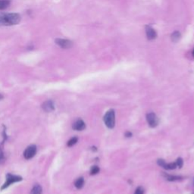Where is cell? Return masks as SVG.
I'll return each mask as SVG.
<instances>
[{
  "instance_id": "603a6c76",
  "label": "cell",
  "mask_w": 194,
  "mask_h": 194,
  "mask_svg": "<svg viewBox=\"0 0 194 194\" xmlns=\"http://www.w3.org/2000/svg\"><path fill=\"white\" fill-rule=\"evenodd\" d=\"M192 55H193V56H194V50H193V52H192Z\"/></svg>"
},
{
  "instance_id": "ac0fdd59",
  "label": "cell",
  "mask_w": 194,
  "mask_h": 194,
  "mask_svg": "<svg viewBox=\"0 0 194 194\" xmlns=\"http://www.w3.org/2000/svg\"><path fill=\"white\" fill-rule=\"evenodd\" d=\"M176 164H177V167H178L179 168H181L183 164V161L181 158H178L176 161Z\"/></svg>"
},
{
  "instance_id": "8fae6325",
  "label": "cell",
  "mask_w": 194,
  "mask_h": 194,
  "mask_svg": "<svg viewBox=\"0 0 194 194\" xmlns=\"http://www.w3.org/2000/svg\"><path fill=\"white\" fill-rule=\"evenodd\" d=\"M163 176L166 178V180H169V181H176V180H180L181 179H183V177H180V176H173V175H169V174H167L166 173H164L163 174Z\"/></svg>"
},
{
  "instance_id": "6da1fadb",
  "label": "cell",
  "mask_w": 194,
  "mask_h": 194,
  "mask_svg": "<svg viewBox=\"0 0 194 194\" xmlns=\"http://www.w3.org/2000/svg\"><path fill=\"white\" fill-rule=\"evenodd\" d=\"M21 17L17 13L0 14V25L11 26L20 23Z\"/></svg>"
},
{
  "instance_id": "2e32d148",
  "label": "cell",
  "mask_w": 194,
  "mask_h": 194,
  "mask_svg": "<svg viewBox=\"0 0 194 194\" xmlns=\"http://www.w3.org/2000/svg\"><path fill=\"white\" fill-rule=\"evenodd\" d=\"M77 140H78L77 137H72L71 139H69L68 142H67V146H69V147H70V146H73L75 145V144L77 143Z\"/></svg>"
},
{
  "instance_id": "d6986e66",
  "label": "cell",
  "mask_w": 194,
  "mask_h": 194,
  "mask_svg": "<svg viewBox=\"0 0 194 194\" xmlns=\"http://www.w3.org/2000/svg\"><path fill=\"white\" fill-rule=\"evenodd\" d=\"M134 194H144L143 188L141 187V186H138L136 189V190H135Z\"/></svg>"
},
{
  "instance_id": "7a4b0ae2",
  "label": "cell",
  "mask_w": 194,
  "mask_h": 194,
  "mask_svg": "<svg viewBox=\"0 0 194 194\" xmlns=\"http://www.w3.org/2000/svg\"><path fill=\"white\" fill-rule=\"evenodd\" d=\"M105 125L110 129L114 128L115 124V113L113 109H110L105 114L103 117Z\"/></svg>"
},
{
  "instance_id": "5b68a950",
  "label": "cell",
  "mask_w": 194,
  "mask_h": 194,
  "mask_svg": "<svg viewBox=\"0 0 194 194\" xmlns=\"http://www.w3.org/2000/svg\"><path fill=\"white\" fill-rule=\"evenodd\" d=\"M36 153V146L35 145H31L30 146L27 148L23 152V157L26 159H30L33 157H34V155Z\"/></svg>"
},
{
  "instance_id": "30bf717a",
  "label": "cell",
  "mask_w": 194,
  "mask_h": 194,
  "mask_svg": "<svg viewBox=\"0 0 194 194\" xmlns=\"http://www.w3.org/2000/svg\"><path fill=\"white\" fill-rule=\"evenodd\" d=\"M72 127L75 130H83L86 128V124H85L84 121L83 120L79 119V120H77V121L74 123Z\"/></svg>"
},
{
  "instance_id": "4fadbf2b",
  "label": "cell",
  "mask_w": 194,
  "mask_h": 194,
  "mask_svg": "<svg viewBox=\"0 0 194 194\" xmlns=\"http://www.w3.org/2000/svg\"><path fill=\"white\" fill-rule=\"evenodd\" d=\"M11 2V0H0V10H4L8 8Z\"/></svg>"
},
{
  "instance_id": "3957f363",
  "label": "cell",
  "mask_w": 194,
  "mask_h": 194,
  "mask_svg": "<svg viewBox=\"0 0 194 194\" xmlns=\"http://www.w3.org/2000/svg\"><path fill=\"white\" fill-rule=\"evenodd\" d=\"M22 180V177H20V176H16V175H12L11 174H8L6 176V181L4 183L3 186H2L1 189H4L5 188L8 187V186L11 184L13 183H15V182H18Z\"/></svg>"
},
{
  "instance_id": "52a82bcc",
  "label": "cell",
  "mask_w": 194,
  "mask_h": 194,
  "mask_svg": "<svg viewBox=\"0 0 194 194\" xmlns=\"http://www.w3.org/2000/svg\"><path fill=\"white\" fill-rule=\"evenodd\" d=\"M157 163L159 166L162 167L163 168L166 169V170H173L175 169L177 167V164L176 162H170V163H166L165 161L163 159H158L157 161Z\"/></svg>"
},
{
  "instance_id": "8992f818",
  "label": "cell",
  "mask_w": 194,
  "mask_h": 194,
  "mask_svg": "<svg viewBox=\"0 0 194 194\" xmlns=\"http://www.w3.org/2000/svg\"><path fill=\"white\" fill-rule=\"evenodd\" d=\"M55 43L62 48H70L73 46V42L69 39L58 38L55 39Z\"/></svg>"
},
{
  "instance_id": "ffe728a7",
  "label": "cell",
  "mask_w": 194,
  "mask_h": 194,
  "mask_svg": "<svg viewBox=\"0 0 194 194\" xmlns=\"http://www.w3.org/2000/svg\"><path fill=\"white\" fill-rule=\"evenodd\" d=\"M4 160V155H3V152H2V151L0 149V162L2 161H3Z\"/></svg>"
},
{
  "instance_id": "7402d4cb",
  "label": "cell",
  "mask_w": 194,
  "mask_h": 194,
  "mask_svg": "<svg viewBox=\"0 0 194 194\" xmlns=\"http://www.w3.org/2000/svg\"><path fill=\"white\" fill-rule=\"evenodd\" d=\"M3 98H4L3 95H2V94L0 93V100H2V99H3Z\"/></svg>"
},
{
  "instance_id": "5bb4252c",
  "label": "cell",
  "mask_w": 194,
  "mask_h": 194,
  "mask_svg": "<svg viewBox=\"0 0 194 194\" xmlns=\"http://www.w3.org/2000/svg\"><path fill=\"white\" fill-rule=\"evenodd\" d=\"M84 185V179L83 177H79L74 182V186L77 189H81Z\"/></svg>"
},
{
  "instance_id": "44dd1931",
  "label": "cell",
  "mask_w": 194,
  "mask_h": 194,
  "mask_svg": "<svg viewBox=\"0 0 194 194\" xmlns=\"http://www.w3.org/2000/svg\"><path fill=\"white\" fill-rule=\"evenodd\" d=\"M125 136H127V137H130V136H132V133H130V132H127V133H125Z\"/></svg>"
},
{
  "instance_id": "9a60e30c",
  "label": "cell",
  "mask_w": 194,
  "mask_h": 194,
  "mask_svg": "<svg viewBox=\"0 0 194 194\" xmlns=\"http://www.w3.org/2000/svg\"><path fill=\"white\" fill-rule=\"evenodd\" d=\"M180 36H181V35H180V32H178V31L174 32V33H173L171 36V41L174 42H177V41L180 39Z\"/></svg>"
},
{
  "instance_id": "9c48e42d",
  "label": "cell",
  "mask_w": 194,
  "mask_h": 194,
  "mask_svg": "<svg viewBox=\"0 0 194 194\" xmlns=\"http://www.w3.org/2000/svg\"><path fill=\"white\" fill-rule=\"evenodd\" d=\"M42 108L46 112H50L55 109V105L51 100H47L42 105Z\"/></svg>"
},
{
  "instance_id": "277c9868",
  "label": "cell",
  "mask_w": 194,
  "mask_h": 194,
  "mask_svg": "<svg viewBox=\"0 0 194 194\" xmlns=\"http://www.w3.org/2000/svg\"><path fill=\"white\" fill-rule=\"evenodd\" d=\"M146 120L151 127H155L158 124V118L156 114L153 112H150L146 114Z\"/></svg>"
},
{
  "instance_id": "e0dca14e",
  "label": "cell",
  "mask_w": 194,
  "mask_h": 194,
  "mask_svg": "<svg viewBox=\"0 0 194 194\" xmlns=\"http://www.w3.org/2000/svg\"><path fill=\"white\" fill-rule=\"evenodd\" d=\"M99 171V168L98 166H92L90 169V174L91 175H94V174H98Z\"/></svg>"
},
{
  "instance_id": "7c38bea8",
  "label": "cell",
  "mask_w": 194,
  "mask_h": 194,
  "mask_svg": "<svg viewBox=\"0 0 194 194\" xmlns=\"http://www.w3.org/2000/svg\"><path fill=\"white\" fill-rule=\"evenodd\" d=\"M42 189L40 185L36 184L32 188L31 191H30V194H42Z\"/></svg>"
},
{
  "instance_id": "ba28073f",
  "label": "cell",
  "mask_w": 194,
  "mask_h": 194,
  "mask_svg": "<svg viewBox=\"0 0 194 194\" xmlns=\"http://www.w3.org/2000/svg\"><path fill=\"white\" fill-rule=\"evenodd\" d=\"M146 33L149 40L155 39L157 36V33L151 26H146Z\"/></svg>"
}]
</instances>
